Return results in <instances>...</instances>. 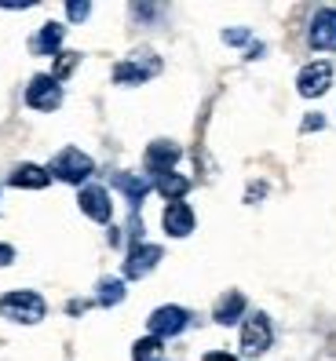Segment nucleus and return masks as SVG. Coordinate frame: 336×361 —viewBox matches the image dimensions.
Instances as JSON below:
<instances>
[{
	"instance_id": "423d86ee",
	"label": "nucleus",
	"mask_w": 336,
	"mask_h": 361,
	"mask_svg": "<svg viewBox=\"0 0 336 361\" xmlns=\"http://www.w3.org/2000/svg\"><path fill=\"white\" fill-rule=\"evenodd\" d=\"M329 84H332V66H329L325 59L307 62V66L296 73V92H300L304 99H318V95H325V92H329Z\"/></svg>"
},
{
	"instance_id": "0eeeda50",
	"label": "nucleus",
	"mask_w": 336,
	"mask_h": 361,
	"mask_svg": "<svg viewBox=\"0 0 336 361\" xmlns=\"http://www.w3.org/2000/svg\"><path fill=\"white\" fill-rule=\"evenodd\" d=\"M150 336H157V339H168V336H179L186 325H191V310H183V307H157L154 314H150Z\"/></svg>"
},
{
	"instance_id": "7ed1b4c3",
	"label": "nucleus",
	"mask_w": 336,
	"mask_h": 361,
	"mask_svg": "<svg viewBox=\"0 0 336 361\" xmlns=\"http://www.w3.org/2000/svg\"><path fill=\"white\" fill-rule=\"evenodd\" d=\"M161 73V59L150 51V48H139V51H132L128 59H121L117 66H114V80L117 84H146L150 77H157Z\"/></svg>"
},
{
	"instance_id": "ddd939ff",
	"label": "nucleus",
	"mask_w": 336,
	"mask_h": 361,
	"mask_svg": "<svg viewBox=\"0 0 336 361\" xmlns=\"http://www.w3.org/2000/svg\"><path fill=\"white\" fill-rule=\"evenodd\" d=\"M114 186L121 190L124 197H128V204H132V208H139V204H143V197L154 190V183L146 179V176H132V172H114Z\"/></svg>"
},
{
	"instance_id": "a878e982",
	"label": "nucleus",
	"mask_w": 336,
	"mask_h": 361,
	"mask_svg": "<svg viewBox=\"0 0 336 361\" xmlns=\"http://www.w3.org/2000/svg\"><path fill=\"white\" fill-rule=\"evenodd\" d=\"M329 347H332V354H336V336H332V339H329Z\"/></svg>"
},
{
	"instance_id": "1a4fd4ad",
	"label": "nucleus",
	"mask_w": 336,
	"mask_h": 361,
	"mask_svg": "<svg viewBox=\"0 0 336 361\" xmlns=\"http://www.w3.org/2000/svg\"><path fill=\"white\" fill-rule=\"evenodd\" d=\"M161 256H164V252H161L157 245H146V241L132 245V248H128V259H124V278H128V281L146 278V274L161 263Z\"/></svg>"
},
{
	"instance_id": "393cba45",
	"label": "nucleus",
	"mask_w": 336,
	"mask_h": 361,
	"mask_svg": "<svg viewBox=\"0 0 336 361\" xmlns=\"http://www.w3.org/2000/svg\"><path fill=\"white\" fill-rule=\"evenodd\" d=\"M11 259H15V248L11 245H0V267H8Z\"/></svg>"
},
{
	"instance_id": "f257e3e1",
	"label": "nucleus",
	"mask_w": 336,
	"mask_h": 361,
	"mask_svg": "<svg viewBox=\"0 0 336 361\" xmlns=\"http://www.w3.org/2000/svg\"><path fill=\"white\" fill-rule=\"evenodd\" d=\"M0 314H4L8 322H18V325H37L40 317L48 314V303L40 300L37 292H30V288H18V292L0 295Z\"/></svg>"
},
{
	"instance_id": "dca6fc26",
	"label": "nucleus",
	"mask_w": 336,
	"mask_h": 361,
	"mask_svg": "<svg viewBox=\"0 0 336 361\" xmlns=\"http://www.w3.org/2000/svg\"><path fill=\"white\" fill-rule=\"evenodd\" d=\"M48 183H52V176L40 164H18L11 172V186H18V190H44Z\"/></svg>"
},
{
	"instance_id": "20e7f679",
	"label": "nucleus",
	"mask_w": 336,
	"mask_h": 361,
	"mask_svg": "<svg viewBox=\"0 0 336 361\" xmlns=\"http://www.w3.org/2000/svg\"><path fill=\"white\" fill-rule=\"evenodd\" d=\"M59 102H62V84L52 73H40L26 84V106L30 110L52 114V110H59Z\"/></svg>"
},
{
	"instance_id": "6ab92c4d",
	"label": "nucleus",
	"mask_w": 336,
	"mask_h": 361,
	"mask_svg": "<svg viewBox=\"0 0 336 361\" xmlns=\"http://www.w3.org/2000/svg\"><path fill=\"white\" fill-rule=\"evenodd\" d=\"M161 354H164V347H161L157 336H143L132 347V361H161Z\"/></svg>"
},
{
	"instance_id": "f8f14e48",
	"label": "nucleus",
	"mask_w": 336,
	"mask_h": 361,
	"mask_svg": "<svg viewBox=\"0 0 336 361\" xmlns=\"http://www.w3.org/2000/svg\"><path fill=\"white\" fill-rule=\"evenodd\" d=\"M183 157V150L172 142V139H157L146 146V168H150L154 176H164V172H172L176 161Z\"/></svg>"
},
{
	"instance_id": "a211bd4d",
	"label": "nucleus",
	"mask_w": 336,
	"mask_h": 361,
	"mask_svg": "<svg viewBox=\"0 0 336 361\" xmlns=\"http://www.w3.org/2000/svg\"><path fill=\"white\" fill-rule=\"evenodd\" d=\"M124 300V281L121 278H102L95 285V303L99 307H117Z\"/></svg>"
},
{
	"instance_id": "4468645a",
	"label": "nucleus",
	"mask_w": 336,
	"mask_h": 361,
	"mask_svg": "<svg viewBox=\"0 0 336 361\" xmlns=\"http://www.w3.org/2000/svg\"><path fill=\"white\" fill-rule=\"evenodd\" d=\"M212 317H216L220 325H234L238 317H245V295L234 292V288L223 292L220 300H216V307H212Z\"/></svg>"
},
{
	"instance_id": "b1692460",
	"label": "nucleus",
	"mask_w": 336,
	"mask_h": 361,
	"mask_svg": "<svg viewBox=\"0 0 336 361\" xmlns=\"http://www.w3.org/2000/svg\"><path fill=\"white\" fill-rule=\"evenodd\" d=\"M201 361H238V357H234V354H227V350H208Z\"/></svg>"
},
{
	"instance_id": "9d476101",
	"label": "nucleus",
	"mask_w": 336,
	"mask_h": 361,
	"mask_svg": "<svg viewBox=\"0 0 336 361\" xmlns=\"http://www.w3.org/2000/svg\"><path fill=\"white\" fill-rule=\"evenodd\" d=\"M77 204H80V212L88 219H95V223H110V216H114V204H110V194L102 186H84L80 194H77Z\"/></svg>"
},
{
	"instance_id": "aec40b11",
	"label": "nucleus",
	"mask_w": 336,
	"mask_h": 361,
	"mask_svg": "<svg viewBox=\"0 0 336 361\" xmlns=\"http://www.w3.org/2000/svg\"><path fill=\"white\" fill-rule=\"evenodd\" d=\"M77 62H80V55H77V51H59V59H55V73H52V77L62 84V80H66V77L77 70Z\"/></svg>"
},
{
	"instance_id": "39448f33",
	"label": "nucleus",
	"mask_w": 336,
	"mask_h": 361,
	"mask_svg": "<svg viewBox=\"0 0 336 361\" xmlns=\"http://www.w3.org/2000/svg\"><path fill=\"white\" fill-rule=\"evenodd\" d=\"M270 339H275L270 317H267V314H248L245 325H241V350H245L248 357H260V354L270 347Z\"/></svg>"
},
{
	"instance_id": "f03ea898",
	"label": "nucleus",
	"mask_w": 336,
	"mask_h": 361,
	"mask_svg": "<svg viewBox=\"0 0 336 361\" xmlns=\"http://www.w3.org/2000/svg\"><path fill=\"white\" fill-rule=\"evenodd\" d=\"M95 172V161L84 154V150H77V146H66V150H59L55 157H52V164H48V176L52 179H59V183H84Z\"/></svg>"
},
{
	"instance_id": "412c9836",
	"label": "nucleus",
	"mask_w": 336,
	"mask_h": 361,
	"mask_svg": "<svg viewBox=\"0 0 336 361\" xmlns=\"http://www.w3.org/2000/svg\"><path fill=\"white\" fill-rule=\"evenodd\" d=\"M66 15H70V23H84L92 15V4L88 0H73V4H66Z\"/></svg>"
},
{
	"instance_id": "9b49d317",
	"label": "nucleus",
	"mask_w": 336,
	"mask_h": 361,
	"mask_svg": "<svg viewBox=\"0 0 336 361\" xmlns=\"http://www.w3.org/2000/svg\"><path fill=\"white\" fill-rule=\"evenodd\" d=\"M194 208L186 204V201H172L164 208V216H161V226L168 238H186V233H194Z\"/></svg>"
},
{
	"instance_id": "5701e85b",
	"label": "nucleus",
	"mask_w": 336,
	"mask_h": 361,
	"mask_svg": "<svg viewBox=\"0 0 336 361\" xmlns=\"http://www.w3.org/2000/svg\"><path fill=\"white\" fill-rule=\"evenodd\" d=\"M322 124H325V117H322V114H311V117L304 121V132H318Z\"/></svg>"
},
{
	"instance_id": "4be33fe9",
	"label": "nucleus",
	"mask_w": 336,
	"mask_h": 361,
	"mask_svg": "<svg viewBox=\"0 0 336 361\" xmlns=\"http://www.w3.org/2000/svg\"><path fill=\"white\" fill-rule=\"evenodd\" d=\"M248 30H223V40H227V44H248Z\"/></svg>"
},
{
	"instance_id": "6e6552de",
	"label": "nucleus",
	"mask_w": 336,
	"mask_h": 361,
	"mask_svg": "<svg viewBox=\"0 0 336 361\" xmlns=\"http://www.w3.org/2000/svg\"><path fill=\"white\" fill-rule=\"evenodd\" d=\"M307 40L314 51H336V8H318L311 18Z\"/></svg>"
},
{
	"instance_id": "f3484780",
	"label": "nucleus",
	"mask_w": 336,
	"mask_h": 361,
	"mask_svg": "<svg viewBox=\"0 0 336 361\" xmlns=\"http://www.w3.org/2000/svg\"><path fill=\"white\" fill-rule=\"evenodd\" d=\"M150 183H154V190H157L161 197H168V204H172V201H183V194L191 190V179H186V176H179V172H164V176H154Z\"/></svg>"
},
{
	"instance_id": "2eb2a0df",
	"label": "nucleus",
	"mask_w": 336,
	"mask_h": 361,
	"mask_svg": "<svg viewBox=\"0 0 336 361\" xmlns=\"http://www.w3.org/2000/svg\"><path fill=\"white\" fill-rule=\"evenodd\" d=\"M62 37H66V30H62L59 23H44V26H40V33L30 40V51L33 55H59Z\"/></svg>"
}]
</instances>
